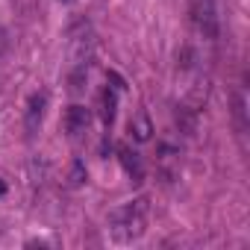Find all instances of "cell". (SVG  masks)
<instances>
[{"instance_id":"1","label":"cell","mask_w":250,"mask_h":250,"mask_svg":"<svg viewBox=\"0 0 250 250\" xmlns=\"http://www.w3.org/2000/svg\"><path fill=\"white\" fill-rule=\"evenodd\" d=\"M65 56H68V85L71 94H83L88 83V68L94 62V30L88 21H74L65 33Z\"/></svg>"},{"instance_id":"2","label":"cell","mask_w":250,"mask_h":250,"mask_svg":"<svg viewBox=\"0 0 250 250\" xmlns=\"http://www.w3.org/2000/svg\"><path fill=\"white\" fill-rule=\"evenodd\" d=\"M147 221H150V200L139 194L109 212V235L115 244H133L136 238L145 235Z\"/></svg>"},{"instance_id":"3","label":"cell","mask_w":250,"mask_h":250,"mask_svg":"<svg viewBox=\"0 0 250 250\" xmlns=\"http://www.w3.org/2000/svg\"><path fill=\"white\" fill-rule=\"evenodd\" d=\"M188 18L197 36H203L206 42H215L221 36V18L215 0H188Z\"/></svg>"},{"instance_id":"4","label":"cell","mask_w":250,"mask_h":250,"mask_svg":"<svg viewBox=\"0 0 250 250\" xmlns=\"http://www.w3.org/2000/svg\"><path fill=\"white\" fill-rule=\"evenodd\" d=\"M88 130H91V109H85L80 103L68 106V112H65V133H68V139L80 142V139L88 136Z\"/></svg>"},{"instance_id":"5","label":"cell","mask_w":250,"mask_h":250,"mask_svg":"<svg viewBox=\"0 0 250 250\" xmlns=\"http://www.w3.org/2000/svg\"><path fill=\"white\" fill-rule=\"evenodd\" d=\"M118 162H121L124 171H127V177H133L136 183L145 180V159H142V153L133 150L130 145H118Z\"/></svg>"},{"instance_id":"6","label":"cell","mask_w":250,"mask_h":250,"mask_svg":"<svg viewBox=\"0 0 250 250\" xmlns=\"http://www.w3.org/2000/svg\"><path fill=\"white\" fill-rule=\"evenodd\" d=\"M44 109H47V94L44 91H36L27 103V133L36 136L39 127H42V121H44Z\"/></svg>"},{"instance_id":"7","label":"cell","mask_w":250,"mask_h":250,"mask_svg":"<svg viewBox=\"0 0 250 250\" xmlns=\"http://www.w3.org/2000/svg\"><path fill=\"white\" fill-rule=\"evenodd\" d=\"M177 127H180V133L194 136V130H197V109H191L188 103L177 106Z\"/></svg>"},{"instance_id":"8","label":"cell","mask_w":250,"mask_h":250,"mask_svg":"<svg viewBox=\"0 0 250 250\" xmlns=\"http://www.w3.org/2000/svg\"><path fill=\"white\" fill-rule=\"evenodd\" d=\"M115 106H118V94H115V88L109 85V88H103V94H100V118H103V124H106V130L112 127V121H115Z\"/></svg>"},{"instance_id":"9","label":"cell","mask_w":250,"mask_h":250,"mask_svg":"<svg viewBox=\"0 0 250 250\" xmlns=\"http://www.w3.org/2000/svg\"><path fill=\"white\" fill-rule=\"evenodd\" d=\"M130 133H133V139H136V142H147V139H150L153 127H150V118H147L145 112H139V115L130 121Z\"/></svg>"},{"instance_id":"10","label":"cell","mask_w":250,"mask_h":250,"mask_svg":"<svg viewBox=\"0 0 250 250\" xmlns=\"http://www.w3.org/2000/svg\"><path fill=\"white\" fill-rule=\"evenodd\" d=\"M174 162H180V150H174L171 145H162L159 147V168L165 177H174V168H171Z\"/></svg>"},{"instance_id":"11","label":"cell","mask_w":250,"mask_h":250,"mask_svg":"<svg viewBox=\"0 0 250 250\" xmlns=\"http://www.w3.org/2000/svg\"><path fill=\"white\" fill-rule=\"evenodd\" d=\"M6 42H9V39H6V30H3V27H0V53H3V50H6Z\"/></svg>"},{"instance_id":"12","label":"cell","mask_w":250,"mask_h":250,"mask_svg":"<svg viewBox=\"0 0 250 250\" xmlns=\"http://www.w3.org/2000/svg\"><path fill=\"white\" fill-rule=\"evenodd\" d=\"M3 191H6V183H0V194H3Z\"/></svg>"},{"instance_id":"13","label":"cell","mask_w":250,"mask_h":250,"mask_svg":"<svg viewBox=\"0 0 250 250\" xmlns=\"http://www.w3.org/2000/svg\"><path fill=\"white\" fill-rule=\"evenodd\" d=\"M59 3H74V0H59Z\"/></svg>"}]
</instances>
